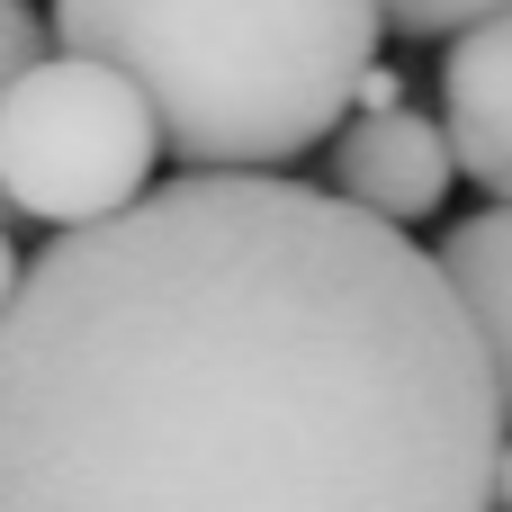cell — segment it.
Here are the masks:
<instances>
[{
    "label": "cell",
    "instance_id": "obj_1",
    "mask_svg": "<svg viewBox=\"0 0 512 512\" xmlns=\"http://www.w3.org/2000/svg\"><path fill=\"white\" fill-rule=\"evenodd\" d=\"M495 360L405 225L180 171L0 306V512H495Z\"/></svg>",
    "mask_w": 512,
    "mask_h": 512
},
{
    "label": "cell",
    "instance_id": "obj_2",
    "mask_svg": "<svg viewBox=\"0 0 512 512\" xmlns=\"http://www.w3.org/2000/svg\"><path fill=\"white\" fill-rule=\"evenodd\" d=\"M54 36L153 99L180 171H288L342 135L387 0H54Z\"/></svg>",
    "mask_w": 512,
    "mask_h": 512
},
{
    "label": "cell",
    "instance_id": "obj_3",
    "mask_svg": "<svg viewBox=\"0 0 512 512\" xmlns=\"http://www.w3.org/2000/svg\"><path fill=\"white\" fill-rule=\"evenodd\" d=\"M162 117L99 54H45L0 90V207L27 225H99L153 189Z\"/></svg>",
    "mask_w": 512,
    "mask_h": 512
},
{
    "label": "cell",
    "instance_id": "obj_4",
    "mask_svg": "<svg viewBox=\"0 0 512 512\" xmlns=\"http://www.w3.org/2000/svg\"><path fill=\"white\" fill-rule=\"evenodd\" d=\"M459 180V153H450V126L423 117V108H360L342 117L333 135V189L387 225H423Z\"/></svg>",
    "mask_w": 512,
    "mask_h": 512
},
{
    "label": "cell",
    "instance_id": "obj_5",
    "mask_svg": "<svg viewBox=\"0 0 512 512\" xmlns=\"http://www.w3.org/2000/svg\"><path fill=\"white\" fill-rule=\"evenodd\" d=\"M441 126H450V153L459 171L512 207V9L504 18H477L468 36H450V63H441Z\"/></svg>",
    "mask_w": 512,
    "mask_h": 512
},
{
    "label": "cell",
    "instance_id": "obj_6",
    "mask_svg": "<svg viewBox=\"0 0 512 512\" xmlns=\"http://www.w3.org/2000/svg\"><path fill=\"white\" fill-rule=\"evenodd\" d=\"M441 270L495 360V396H504V423H512V207H477L441 234Z\"/></svg>",
    "mask_w": 512,
    "mask_h": 512
},
{
    "label": "cell",
    "instance_id": "obj_7",
    "mask_svg": "<svg viewBox=\"0 0 512 512\" xmlns=\"http://www.w3.org/2000/svg\"><path fill=\"white\" fill-rule=\"evenodd\" d=\"M512 0H387V36L432 45V36H468L477 18H504Z\"/></svg>",
    "mask_w": 512,
    "mask_h": 512
},
{
    "label": "cell",
    "instance_id": "obj_8",
    "mask_svg": "<svg viewBox=\"0 0 512 512\" xmlns=\"http://www.w3.org/2000/svg\"><path fill=\"white\" fill-rule=\"evenodd\" d=\"M27 63H45V18H36L27 0H0V90H9Z\"/></svg>",
    "mask_w": 512,
    "mask_h": 512
},
{
    "label": "cell",
    "instance_id": "obj_9",
    "mask_svg": "<svg viewBox=\"0 0 512 512\" xmlns=\"http://www.w3.org/2000/svg\"><path fill=\"white\" fill-rule=\"evenodd\" d=\"M360 108H405V81H396V63H369V81H360Z\"/></svg>",
    "mask_w": 512,
    "mask_h": 512
},
{
    "label": "cell",
    "instance_id": "obj_10",
    "mask_svg": "<svg viewBox=\"0 0 512 512\" xmlns=\"http://www.w3.org/2000/svg\"><path fill=\"white\" fill-rule=\"evenodd\" d=\"M18 279H27V261H18V243H9V225H0V306L18 297Z\"/></svg>",
    "mask_w": 512,
    "mask_h": 512
},
{
    "label": "cell",
    "instance_id": "obj_11",
    "mask_svg": "<svg viewBox=\"0 0 512 512\" xmlns=\"http://www.w3.org/2000/svg\"><path fill=\"white\" fill-rule=\"evenodd\" d=\"M495 504L512 512V432H504V477H495Z\"/></svg>",
    "mask_w": 512,
    "mask_h": 512
}]
</instances>
